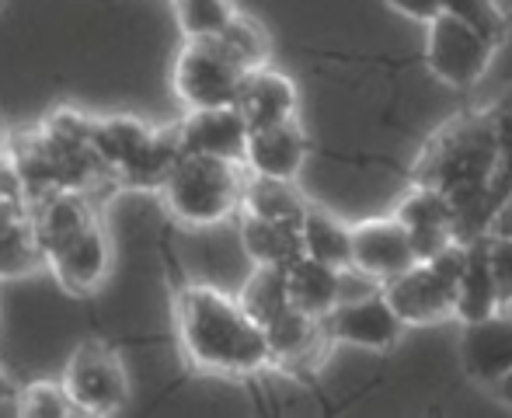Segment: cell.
<instances>
[{"label":"cell","mask_w":512,"mask_h":418,"mask_svg":"<svg viewBox=\"0 0 512 418\" xmlns=\"http://www.w3.org/2000/svg\"><path fill=\"white\" fill-rule=\"evenodd\" d=\"M216 39H220L223 46L230 49V56H234V60L241 63L244 70L265 67V63L272 60L269 32H265L262 21H255L251 14H244V11H237L234 18H230V25L223 28Z\"/></svg>","instance_id":"obj_26"},{"label":"cell","mask_w":512,"mask_h":418,"mask_svg":"<svg viewBox=\"0 0 512 418\" xmlns=\"http://www.w3.org/2000/svg\"><path fill=\"white\" fill-rule=\"evenodd\" d=\"M39 269H46V248L32 216L0 227V279H21Z\"/></svg>","instance_id":"obj_24"},{"label":"cell","mask_w":512,"mask_h":418,"mask_svg":"<svg viewBox=\"0 0 512 418\" xmlns=\"http://www.w3.org/2000/svg\"><path fill=\"white\" fill-rule=\"evenodd\" d=\"M175 331L182 356L216 377H251L272 366L269 331L241 297L206 283H185L175 297Z\"/></svg>","instance_id":"obj_2"},{"label":"cell","mask_w":512,"mask_h":418,"mask_svg":"<svg viewBox=\"0 0 512 418\" xmlns=\"http://www.w3.org/2000/svg\"><path fill=\"white\" fill-rule=\"evenodd\" d=\"M18 398V387H14V380L7 377V370L0 366V401H14Z\"/></svg>","instance_id":"obj_36"},{"label":"cell","mask_w":512,"mask_h":418,"mask_svg":"<svg viewBox=\"0 0 512 418\" xmlns=\"http://www.w3.org/2000/svg\"><path fill=\"white\" fill-rule=\"evenodd\" d=\"M488 234H512V199L499 209V213H495V220H492V227H488Z\"/></svg>","instance_id":"obj_34"},{"label":"cell","mask_w":512,"mask_h":418,"mask_svg":"<svg viewBox=\"0 0 512 418\" xmlns=\"http://www.w3.org/2000/svg\"><path fill=\"white\" fill-rule=\"evenodd\" d=\"M237 112L248 119L251 129L258 126H272V122H286L297 119L300 112V91L297 81L283 70H276L272 63L255 67L244 74L241 91H237Z\"/></svg>","instance_id":"obj_16"},{"label":"cell","mask_w":512,"mask_h":418,"mask_svg":"<svg viewBox=\"0 0 512 418\" xmlns=\"http://www.w3.org/2000/svg\"><path fill=\"white\" fill-rule=\"evenodd\" d=\"M495 53H499V46H492L478 28H471L450 11H443L436 21L425 25V67L446 88L467 91L481 84Z\"/></svg>","instance_id":"obj_6"},{"label":"cell","mask_w":512,"mask_h":418,"mask_svg":"<svg viewBox=\"0 0 512 418\" xmlns=\"http://www.w3.org/2000/svg\"><path fill=\"white\" fill-rule=\"evenodd\" d=\"M150 133H154V126L143 122V119H136V115H98L91 147H95L98 161H102L105 168L115 175V182H119V171L133 161L136 150L150 140Z\"/></svg>","instance_id":"obj_21"},{"label":"cell","mask_w":512,"mask_h":418,"mask_svg":"<svg viewBox=\"0 0 512 418\" xmlns=\"http://www.w3.org/2000/svg\"><path fill=\"white\" fill-rule=\"evenodd\" d=\"M286 293L297 311L310 317H328L345 297V269H335L328 262H317L310 255H300L286 265Z\"/></svg>","instance_id":"obj_17"},{"label":"cell","mask_w":512,"mask_h":418,"mask_svg":"<svg viewBox=\"0 0 512 418\" xmlns=\"http://www.w3.org/2000/svg\"><path fill=\"white\" fill-rule=\"evenodd\" d=\"M4 150H7V133L0 129V157H4Z\"/></svg>","instance_id":"obj_37"},{"label":"cell","mask_w":512,"mask_h":418,"mask_svg":"<svg viewBox=\"0 0 512 418\" xmlns=\"http://www.w3.org/2000/svg\"><path fill=\"white\" fill-rule=\"evenodd\" d=\"M418 262L405 223L398 216H373L352 223V269L366 276L373 286L391 283L394 276L408 272Z\"/></svg>","instance_id":"obj_10"},{"label":"cell","mask_w":512,"mask_h":418,"mask_svg":"<svg viewBox=\"0 0 512 418\" xmlns=\"http://www.w3.org/2000/svg\"><path fill=\"white\" fill-rule=\"evenodd\" d=\"M394 216L405 223L418 262H429V258L443 255V251L453 248L457 241H464L457 206H453L443 192L429 189V185L411 182L408 192L398 199V206H394Z\"/></svg>","instance_id":"obj_9"},{"label":"cell","mask_w":512,"mask_h":418,"mask_svg":"<svg viewBox=\"0 0 512 418\" xmlns=\"http://www.w3.org/2000/svg\"><path fill=\"white\" fill-rule=\"evenodd\" d=\"M25 216H32V196H28L18 168L7 157H0V227L25 220Z\"/></svg>","instance_id":"obj_31"},{"label":"cell","mask_w":512,"mask_h":418,"mask_svg":"<svg viewBox=\"0 0 512 418\" xmlns=\"http://www.w3.org/2000/svg\"><path fill=\"white\" fill-rule=\"evenodd\" d=\"M244 74L248 70L213 35V39H185V46L178 49L171 84H175V95L185 105V112H192V108L234 105Z\"/></svg>","instance_id":"obj_5"},{"label":"cell","mask_w":512,"mask_h":418,"mask_svg":"<svg viewBox=\"0 0 512 418\" xmlns=\"http://www.w3.org/2000/svg\"><path fill=\"white\" fill-rule=\"evenodd\" d=\"M300 234H304V255L335 269H352V223H342L324 206L310 203L300 220Z\"/></svg>","instance_id":"obj_22"},{"label":"cell","mask_w":512,"mask_h":418,"mask_svg":"<svg viewBox=\"0 0 512 418\" xmlns=\"http://www.w3.org/2000/svg\"><path fill=\"white\" fill-rule=\"evenodd\" d=\"M488 108H492L495 133H499V178H495V192H492V220H495V213L512 199V88Z\"/></svg>","instance_id":"obj_30"},{"label":"cell","mask_w":512,"mask_h":418,"mask_svg":"<svg viewBox=\"0 0 512 418\" xmlns=\"http://www.w3.org/2000/svg\"><path fill=\"white\" fill-rule=\"evenodd\" d=\"M178 133H182L185 154L244 161L251 126L234 105H220V108H192V112H185V119L178 122Z\"/></svg>","instance_id":"obj_15"},{"label":"cell","mask_w":512,"mask_h":418,"mask_svg":"<svg viewBox=\"0 0 512 418\" xmlns=\"http://www.w3.org/2000/svg\"><path fill=\"white\" fill-rule=\"evenodd\" d=\"M241 304L248 307L258 321L269 328L279 314L290 311V293H286V272L283 269H272V265H255L251 279L244 283V290L237 293Z\"/></svg>","instance_id":"obj_25"},{"label":"cell","mask_w":512,"mask_h":418,"mask_svg":"<svg viewBox=\"0 0 512 418\" xmlns=\"http://www.w3.org/2000/svg\"><path fill=\"white\" fill-rule=\"evenodd\" d=\"M464 258L467 241H457L443 255L429 258V262H415L408 272L384 283L387 300L408 328L443 324L457 317V283L464 272Z\"/></svg>","instance_id":"obj_4"},{"label":"cell","mask_w":512,"mask_h":418,"mask_svg":"<svg viewBox=\"0 0 512 418\" xmlns=\"http://www.w3.org/2000/svg\"><path fill=\"white\" fill-rule=\"evenodd\" d=\"M46 269L56 276V283L74 297H88L108 279L112 269V241L102 220L88 223L84 230H77L70 241H63L60 248L49 251Z\"/></svg>","instance_id":"obj_11"},{"label":"cell","mask_w":512,"mask_h":418,"mask_svg":"<svg viewBox=\"0 0 512 418\" xmlns=\"http://www.w3.org/2000/svg\"><path fill=\"white\" fill-rule=\"evenodd\" d=\"M492 394H495V398L502 401V405H509V408H512V370L506 373V377L499 380V384L492 387Z\"/></svg>","instance_id":"obj_35"},{"label":"cell","mask_w":512,"mask_h":418,"mask_svg":"<svg viewBox=\"0 0 512 418\" xmlns=\"http://www.w3.org/2000/svg\"><path fill=\"white\" fill-rule=\"evenodd\" d=\"M446 11L464 18L471 28H478L492 46H499V49L506 46L512 18L499 0H446Z\"/></svg>","instance_id":"obj_29"},{"label":"cell","mask_w":512,"mask_h":418,"mask_svg":"<svg viewBox=\"0 0 512 418\" xmlns=\"http://www.w3.org/2000/svg\"><path fill=\"white\" fill-rule=\"evenodd\" d=\"M460 366L478 387L492 391L512 370V314L499 311L485 321L460 324Z\"/></svg>","instance_id":"obj_12"},{"label":"cell","mask_w":512,"mask_h":418,"mask_svg":"<svg viewBox=\"0 0 512 418\" xmlns=\"http://www.w3.org/2000/svg\"><path fill=\"white\" fill-rule=\"evenodd\" d=\"M509 18H512V11H509Z\"/></svg>","instance_id":"obj_38"},{"label":"cell","mask_w":512,"mask_h":418,"mask_svg":"<svg viewBox=\"0 0 512 418\" xmlns=\"http://www.w3.org/2000/svg\"><path fill=\"white\" fill-rule=\"evenodd\" d=\"M307 206H310V199L297 189V182L248 175L241 213L269 216V220H304Z\"/></svg>","instance_id":"obj_23"},{"label":"cell","mask_w":512,"mask_h":418,"mask_svg":"<svg viewBox=\"0 0 512 418\" xmlns=\"http://www.w3.org/2000/svg\"><path fill=\"white\" fill-rule=\"evenodd\" d=\"M324 324H328L335 345L342 342L370 352H391L408 328L398 317V311L391 307L384 286L359 293V297H345L335 311L324 317Z\"/></svg>","instance_id":"obj_8"},{"label":"cell","mask_w":512,"mask_h":418,"mask_svg":"<svg viewBox=\"0 0 512 418\" xmlns=\"http://www.w3.org/2000/svg\"><path fill=\"white\" fill-rule=\"evenodd\" d=\"M248 175L251 171L244 168V161L185 154L157 196L182 227L206 230L241 213Z\"/></svg>","instance_id":"obj_3"},{"label":"cell","mask_w":512,"mask_h":418,"mask_svg":"<svg viewBox=\"0 0 512 418\" xmlns=\"http://www.w3.org/2000/svg\"><path fill=\"white\" fill-rule=\"evenodd\" d=\"M14 412L28 418H63V415H81L77 405L70 401L63 380H32L28 387H18V398L11 401Z\"/></svg>","instance_id":"obj_28"},{"label":"cell","mask_w":512,"mask_h":418,"mask_svg":"<svg viewBox=\"0 0 512 418\" xmlns=\"http://www.w3.org/2000/svg\"><path fill=\"white\" fill-rule=\"evenodd\" d=\"M63 387L81 415H119L129 405V373L105 342H81L63 366Z\"/></svg>","instance_id":"obj_7"},{"label":"cell","mask_w":512,"mask_h":418,"mask_svg":"<svg viewBox=\"0 0 512 418\" xmlns=\"http://www.w3.org/2000/svg\"><path fill=\"white\" fill-rule=\"evenodd\" d=\"M502 311V297H499V279L492 269V251H488V237H474L467 241V258H464V272H460L457 283V321L471 324V321H485V317Z\"/></svg>","instance_id":"obj_18"},{"label":"cell","mask_w":512,"mask_h":418,"mask_svg":"<svg viewBox=\"0 0 512 418\" xmlns=\"http://www.w3.org/2000/svg\"><path fill=\"white\" fill-rule=\"evenodd\" d=\"M387 7L398 11L401 18H411V21H418V25H429V21H436L439 14L446 11V0H387Z\"/></svg>","instance_id":"obj_33"},{"label":"cell","mask_w":512,"mask_h":418,"mask_svg":"<svg viewBox=\"0 0 512 418\" xmlns=\"http://www.w3.org/2000/svg\"><path fill=\"white\" fill-rule=\"evenodd\" d=\"M499 178V133L492 108H464L425 140L411 164V182L443 192L457 206L464 241L488 234Z\"/></svg>","instance_id":"obj_1"},{"label":"cell","mask_w":512,"mask_h":418,"mask_svg":"<svg viewBox=\"0 0 512 418\" xmlns=\"http://www.w3.org/2000/svg\"><path fill=\"white\" fill-rule=\"evenodd\" d=\"M488 237V251H492V269L499 279V297H502V311L512 307V234H485Z\"/></svg>","instance_id":"obj_32"},{"label":"cell","mask_w":512,"mask_h":418,"mask_svg":"<svg viewBox=\"0 0 512 418\" xmlns=\"http://www.w3.org/2000/svg\"><path fill=\"white\" fill-rule=\"evenodd\" d=\"M182 157H185V147H182V133H178V122L175 126H154L150 140L143 143L133 161L119 171V185L122 189H136V192H161Z\"/></svg>","instance_id":"obj_19"},{"label":"cell","mask_w":512,"mask_h":418,"mask_svg":"<svg viewBox=\"0 0 512 418\" xmlns=\"http://www.w3.org/2000/svg\"><path fill=\"white\" fill-rule=\"evenodd\" d=\"M265 331H269L272 366L286 373H314L335 345L324 317H310L297 307L279 314Z\"/></svg>","instance_id":"obj_13"},{"label":"cell","mask_w":512,"mask_h":418,"mask_svg":"<svg viewBox=\"0 0 512 418\" xmlns=\"http://www.w3.org/2000/svg\"><path fill=\"white\" fill-rule=\"evenodd\" d=\"M310 157V140L297 119L272 122V126H258L248 136V150H244V168L251 175L262 178H283V182H297Z\"/></svg>","instance_id":"obj_14"},{"label":"cell","mask_w":512,"mask_h":418,"mask_svg":"<svg viewBox=\"0 0 512 418\" xmlns=\"http://www.w3.org/2000/svg\"><path fill=\"white\" fill-rule=\"evenodd\" d=\"M241 248L255 265L286 269L304 255L300 220H269V216L241 213Z\"/></svg>","instance_id":"obj_20"},{"label":"cell","mask_w":512,"mask_h":418,"mask_svg":"<svg viewBox=\"0 0 512 418\" xmlns=\"http://www.w3.org/2000/svg\"><path fill=\"white\" fill-rule=\"evenodd\" d=\"M234 14L237 7L230 0H175V18L185 39H213Z\"/></svg>","instance_id":"obj_27"}]
</instances>
